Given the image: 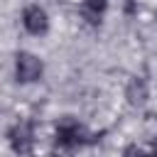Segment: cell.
<instances>
[{
	"instance_id": "277c9868",
	"label": "cell",
	"mask_w": 157,
	"mask_h": 157,
	"mask_svg": "<svg viewBox=\"0 0 157 157\" xmlns=\"http://www.w3.org/2000/svg\"><path fill=\"white\" fill-rule=\"evenodd\" d=\"M22 25L29 34H44L49 29V17L44 12V7L39 5H27L22 10Z\"/></svg>"
},
{
	"instance_id": "8992f818",
	"label": "cell",
	"mask_w": 157,
	"mask_h": 157,
	"mask_svg": "<svg viewBox=\"0 0 157 157\" xmlns=\"http://www.w3.org/2000/svg\"><path fill=\"white\" fill-rule=\"evenodd\" d=\"M125 96H128V101L132 105H142L147 101V86H145V81L142 78H132L128 83V88H125Z\"/></svg>"
},
{
	"instance_id": "6da1fadb",
	"label": "cell",
	"mask_w": 157,
	"mask_h": 157,
	"mask_svg": "<svg viewBox=\"0 0 157 157\" xmlns=\"http://www.w3.org/2000/svg\"><path fill=\"white\" fill-rule=\"evenodd\" d=\"M54 140H56V147H61V150H76V147L91 142V135H88V130L78 120H74V118L66 115L64 120L56 123Z\"/></svg>"
},
{
	"instance_id": "3957f363",
	"label": "cell",
	"mask_w": 157,
	"mask_h": 157,
	"mask_svg": "<svg viewBox=\"0 0 157 157\" xmlns=\"http://www.w3.org/2000/svg\"><path fill=\"white\" fill-rule=\"evenodd\" d=\"M7 140H10L15 152H20V155L32 152V147H34V128H32V123H27V120L15 123L7 130Z\"/></svg>"
},
{
	"instance_id": "7a4b0ae2",
	"label": "cell",
	"mask_w": 157,
	"mask_h": 157,
	"mask_svg": "<svg viewBox=\"0 0 157 157\" xmlns=\"http://www.w3.org/2000/svg\"><path fill=\"white\" fill-rule=\"evenodd\" d=\"M44 66H42V59L29 54V52H20L15 56V78L20 83H32L42 76Z\"/></svg>"
},
{
	"instance_id": "5b68a950",
	"label": "cell",
	"mask_w": 157,
	"mask_h": 157,
	"mask_svg": "<svg viewBox=\"0 0 157 157\" xmlns=\"http://www.w3.org/2000/svg\"><path fill=\"white\" fill-rule=\"evenodd\" d=\"M105 7H108V0H83L81 2V15L88 25H98Z\"/></svg>"
}]
</instances>
